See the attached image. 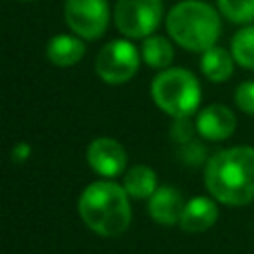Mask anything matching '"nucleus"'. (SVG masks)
I'll return each instance as SVG.
<instances>
[{
    "instance_id": "obj_4",
    "label": "nucleus",
    "mask_w": 254,
    "mask_h": 254,
    "mask_svg": "<svg viewBox=\"0 0 254 254\" xmlns=\"http://www.w3.org/2000/svg\"><path fill=\"white\" fill-rule=\"evenodd\" d=\"M151 95L165 113L175 119H187L200 103V85L189 69L169 67L153 79Z\"/></svg>"
},
{
    "instance_id": "obj_2",
    "label": "nucleus",
    "mask_w": 254,
    "mask_h": 254,
    "mask_svg": "<svg viewBox=\"0 0 254 254\" xmlns=\"http://www.w3.org/2000/svg\"><path fill=\"white\" fill-rule=\"evenodd\" d=\"M129 194L111 181H95L79 196L77 210L81 220L101 236H119L131 224Z\"/></svg>"
},
{
    "instance_id": "obj_11",
    "label": "nucleus",
    "mask_w": 254,
    "mask_h": 254,
    "mask_svg": "<svg viewBox=\"0 0 254 254\" xmlns=\"http://www.w3.org/2000/svg\"><path fill=\"white\" fill-rule=\"evenodd\" d=\"M216 216H218V210L210 198L194 196L185 204L179 224L187 232H204L216 222Z\"/></svg>"
},
{
    "instance_id": "obj_17",
    "label": "nucleus",
    "mask_w": 254,
    "mask_h": 254,
    "mask_svg": "<svg viewBox=\"0 0 254 254\" xmlns=\"http://www.w3.org/2000/svg\"><path fill=\"white\" fill-rule=\"evenodd\" d=\"M220 12L236 24L254 20V0H218Z\"/></svg>"
},
{
    "instance_id": "obj_14",
    "label": "nucleus",
    "mask_w": 254,
    "mask_h": 254,
    "mask_svg": "<svg viewBox=\"0 0 254 254\" xmlns=\"http://www.w3.org/2000/svg\"><path fill=\"white\" fill-rule=\"evenodd\" d=\"M200 69L210 81H226L232 75V58L222 48H208L202 52Z\"/></svg>"
},
{
    "instance_id": "obj_19",
    "label": "nucleus",
    "mask_w": 254,
    "mask_h": 254,
    "mask_svg": "<svg viewBox=\"0 0 254 254\" xmlns=\"http://www.w3.org/2000/svg\"><path fill=\"white\" fill-rule=\"evenodd\" d=\"M28 155H30V147H28L26 143H20V145L14 149V159H18V161H24Z\"/></svg>"
},
{
    "instance_id": "obj_16",
    "label": "nucleus",
    "mask_w": 254,
    "mask_h": 254,
    "mask_svg": "<svg viewBox=\"0 0 254 254\" xmlns=\"http://www.w3.org/2000/svg\"><path fill=\"white\" fill-rule=\"evenodd\" d=\"M232 58L242 67L254 69V26L242 28L232 38Z\"/></svg>"
},
{
    "instance_id": "obj_18",
    "label": "nucleus",
    "mask_w": 254,
    "mask_h": 254,
    "mask_svg": "<svg viewBox=\"0 0 254 254\" xmlns=\"http://www.w3.org/2000/svg\"><path fill=\"white\" fill-rule=\"evenodd\" d=\"M236 105L248 113L254 115V81H244L236 87Z\"/></svg>"
},
{
    "instance_id": "obj_3",
    "label": "nucleus",
    "mask_w": 254,
    "mask_h": 254,
    "mask_svg": "<svg viewBox=\"0 0 254 254\" xmlns=\"http://www.w3.org/2000/svg\"><path fill=\"white\" fill-rule=\"evenodd\" d=\"M171 38L190 52H204L214 46L220 34L216 10L200 0H183L171 8L167 16Z\"/></svg>"
},
{
    "instance_id": "obj_7",
    "label": "nucleus",
    "mask_w": 254,
    "mask_h": 254,
    "mask_svg": "<svg viewBox=\"0 0 254 254\" xmlns=\"http://www.w3.org/2000/svg\"><path fill=\"white\" fill-rule=\"evenodd\" d=\"M64 18L75 36L97 40L109 26V4L107 0H65Z\"/></svg>"
},
{
    "instance_id": "obj_6",
    "label": "nucleus",
    "mask_w": 254,
    "mask_h": 254,
    "mask_svg": "<svg viewBox=\"0 0 254 254\" xmlns=\"http://www.w3.org/2000/svg\"><path fill=\"white\" fill-rule=\"evenodd\" d=\"M139 52L127 40H113L105 44L95 60L97 75L111 85L129 81L139 69Z\"/></svg>"
},
{
    "instance_id": "obj_8",
    "label": "nucleus",
    "mask_w": 254,
    "mask_h": 254,
    "mask_svg": "<svg viewBox=\"0 0 254 254\" xmlns=\"http://www.w3.org/2000/svg\"><path fill=\"white\" fill-rule=\"evenodd\" d=\"M87 163L97 175L113 179L125 171L127 153L119 141L111 137H99L87 147Z\"/></svg>"
},
{
    "instance_id": "obj_12",
    "label": "nucleus",
    "mask_w": 254,
    "mask_h": 254,
    "mask_svg": "<svg viewBox=\"0 0 254 254\" xmlns=\"http://www.w3.org/2000/svg\"><path fill=\"white\" fill-rule=\"evenodd\" d=\"M85 54V44L79 40V36L60 34L54 36L46 46V56L54 65L69 67L77 64Z\"/></svg>"
},
{
    "instance_id": "obj_10",
    "label": "nucleus",
    "mask_w": 254,
    "mask_h": 254,
    "mask_svg": "<svg viewBox=\"0 0 254 254\" xmlns=\"http://www.w3.org/2000/svg\"><path fill=\"white\" fill-rule=\"evenodd\" d=\"M185 202L177 189L159 187L149 198V214L159 224H175L181 220Z\"/></svg>"
},
{
    "instance_id": "obj_15",
    "label": "nucleus",
    "mask_w": 254,
    "mask_h": 254,
    "mask_svg": "<svg viewBox=\"0 0 254 254\" xmlns=\"http://www.w3.org/2000/svg\"><path fill=\"white\" fill-rule=\"evenodd\" d=\"M143 60L147 65L155 67V69H165L169 67V64L173 62L175 58V52H173V46L167 38L163 36H147L145 42H143Z\"/></svg>"
},
{
    "instance_id": "obj_1",
    "label": "nucleus",
    "mask_w": 254,
    "mask_h": 254,
    "mask_svg": "<svg viewBox=\"0 0 254 254\" xmlns=\"http://www.w3.org/2000/svg\"><path fill=\"white\" fill-rule=\"evenodd\" d=\"M208 192L230 206L246 204L254 198V149L232 147L216 153L204 169Z\"/></svg>"
},
{
    "instance_id": "obj_13",
    "label": "nucleus",
    "mask_w": 254,
    "mask_h": 254,
    "mask_svg": "<svg viewBox=\"0 0 254 254\" xmlns=\"http://www.w3.org/2000/svg\"><path fill=\"white\" fill-rule=\"evenodd\" d=\"M123 189L133 198H151V194L157 190V175L151 167L137 165L125 173Z\"/></svg>"
},
{
    "instance_id": "obj_9",
    "label": "nucleus",
    "mask_w": 254,
    "mask_h": 254,
    "mask_svg": "<svg viewBox=\"0 0 254 254\" xmlns=\"http://www.w3.org/2000/svg\"><path fill=\"white\" fill-rule=\"evenodd\" d=\"M236 127L234 113L224 105H208L196 117V131L208 141H222Z\"/></svg>"
},
{
    "instance_id": "obj_5",
    "label": "nucleus",
    "mask_w": 254,
    "mask_h": 254,
    "mask_svg": "<svg viewBox=\"0 0 254 254\" xmlns=\"http://www.w3.org/2000/svg\"><path fill=\"white\" fill-rule=\"evenodd\" d=\"M163 16L161 0H117L113 18L115 26L127 38L151 36Z\"/></svg>"
}]
</instances>
